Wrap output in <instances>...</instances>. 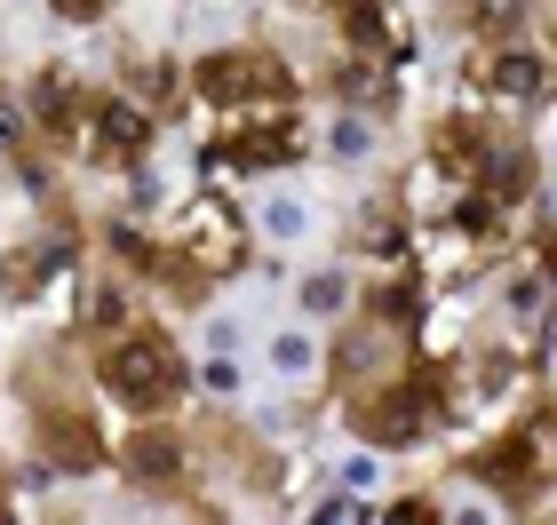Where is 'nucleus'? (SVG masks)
<instances>
[{"label":"nucleus","instance_id":"nucleus-3","mask_svg":"<svg viewBox=\"0 0 557 525\" xmlns=\"http://www.w3.org/2000/svg\"><path fill=\"white\" fill-rule=\"evenodd\" d=\"M40 438L57 446L72 470H88V462H96V446H88V422H81V414H48V430H40Z\"/></svg>","mask_w":557,"mask_h":525},{"label":"nucleus","instance_id":"nucleus-4","mask_svg":"<svg viewBox=\"0 0 557 525\" xmlns=\"http://www.w3.org/2000/svg\"><path fill=\"white\" fill-rule=\"evenodd\" d=\"M128 470H136V478H175V446L144 430V438L128 446Z\"/></svg>","mask_w":557,"mask_h":525},{"label":"nucleus","instance_id":"nucleus-9","mask_svg":"<svg viewBox=\"0 0 557 525\" xmlns=\"http://www.w3.org/2000/svg\"><path fill=\"white\" fill-rule=\"evenodd\" d=\"M0 136H16V120H9V104H0Z\"/></svg>","mask_w":557,"mask_h":525},{"label":"nucleus","instance_id":"nucleus-5","mask_svg":"<svg viewBox=\"0 0 557 525\" xmlns=\"http://www.w3.org/2000/svg\"><path fill=\"white\" fill-rule=\"evenodd\" d=\"M287 143H295L287 128H256V136H239V143H232V160H247V167H256V160H278Z\"/></svg>","mask_w":557,"mask_h":525},{"label":"nucleus","instance_id":"nucleus-6","mask_svg":"<svg viewBox=\"0 0 557 525\" xmlns=\"http://www.w3.org/2000/svg\"><path fill=\"white\" fill-rule=\"evenodd\" d=\"M494 88H502V96H525V88H542V64H525V57H502V64H494Z\"/></svg>","mask_w":557,"mask_h":525},{"label":"nucleus","instance_id":"nucleus-1","mask_svg":"<svg viewBox=\"0 0 557 525\" xmlns=\"http://www.w3.org/2000/svg\"><path fill=\"white\" fill-rule=\"evenodd\" d=\"M175 383H184V366H175V350H168L160 335H120V342H112L104 390L120 398V407L151 414V407H168V398H175Z\"/></svg>","mask_w":557,"mask_h":525},{"label":"nucleus","instance_id":"nucleus-7","mask_svg":"<svg viewBox=\"0 0 557 525\" xmlns=\"http://www.w3.org/2000/svg\"><path fill=\"white\" fill-rule=\"evenodd\" d=\"M104 143H120V152H136V143H144V112L112 104V112H104Z\"/></svg>","mask_w":557,"mask_h":525},{"label":"nucleus","instance_id":"nucleus-8","mask_svg":"<svg viewBox=\"0 0 557 525\" xmlns=\"http://www.w3.org/2000/svg\"><path fill=\"white\" fill-rule=\"evenodd\" d=\"M57 9H64V16H81V24H88V16H104V9H112V0H57Z\"/></svg>","mask_w":557,"mask_h":525},{"label":"nucleus","instance_id":"nucleus-2","mask_svg":"<svg viewBox=\"0 0 557 525\" xmlns=\"http://www.w3.org/2000/svg\"><path fill=\"white\" fill-rule=\"evenodd\" d=\"M199 88H208L215 104H247V96H278L287 72H278L271 57H256V48H239V57H215L208 72H199Z\"/></svg>","mask_w":557,"mask_h":525}]
</instances>
